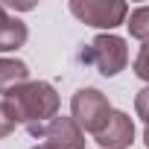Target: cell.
Instances as JSON below:
<instances>
[{"label": "cell", "mask_w": 149, "mask_h": 149, "mask_svg": "<svg viewBox=\"0 0 149 149\" xmlns=\"http://www.w3.org/2000/svg\"><path fill=\"white\" fill-rule=\"evenodd\" d=\"M6 102L15 111L18 123L26 126L29 134L41 132L58 114V94H56V88L50 82H26V85L9 91L6 94Z\"/></svg>", "instance_id": "obj_1"}, {"label": "cell", "mask_w": 149, "mask_h": 149, "mask_svg": "<svg viewBox=\"0 0 149 149\" xmlns=\"http://www.w3.org/2000/svg\"><path fill=\"white\" fill-rule=\"evenodd\" d=\"M79 58L91 67H97L102 76H117V73L126 67L129 61V50H126V41L120 35H97L82 53Z\"/></svg>", "instance_id": "obj_2"}, {"label": "cell", "mask_w": 149, "mask_h": 149, "mask_svg": "<svg viewBox=\"0 0 149 149\" xmlns=\"http://www.w3.org/2000/svg\"><path fill=\"white\" fill-rule=\"evenodd\" d=\"M70 114H73V120H76V126L82 132L100 134L102 126L111 117V105H108V100H105L102 91H97V88H79L76 94H73V100H70Z\"/></svg>", "instance_id": "obj_3"}, {"label": "cell", "mask_w": 149, "mask_h": 149, "mask_svg": "<svg viewBox=\"0 0 149 149\" xmlns=\"http://www.w3.org/2000/svg\"><path fill=\"white\" fill-rule=\"evenodd\" d=\"M70 12L97 29H114L129 18V6L123 0H70Z\"/></svg>", "instance_id": "obj_4"}, {"label": "cell", "mask_w": 149, "mask_h": 149, "mask_svg": "<svg viewBox=\"0 0 149 149\" xmlns=\"http://www.w3.org/2000/svg\"><path fill=\"white\" fill-rule=\"evenodd\" d=\"M32 137L44 140V149H85V132L73 117H56Z\"/></svg>", "instance_id": "obj_5"}, {"label": "cell", "mask_w": 149, "mask_h": 149, "mask_svg": "<svg viewBox=\"0 0 149 149\" xmlns=\"http://www.w3.org/2000/svg\"><path fill=\"white\" fill-rule=\"evenodd\" d=\"M97 143L102 149H126L132 140H134V126H132V117L123 114V111H111L108 123L102 126L100 134H94Z\"/></svg>", "instance_id": "obj_6"}, {"label": "cell", "mask_w": 149, "mask_h": 149, "mask_svg": "<svg viewBox=\"0 0 149 149\" xmlns=\"http://www.w3.org/2000/svg\"><path fill=\"white\" fill-rule=\"evenodd\" d=\"M26 24H21L18 18L6 15V9L0 6V53H9L26 44Z\"/></svg>", "instance_id": "obj_7"}, {"label": "cell", "mask_w": 149, "mask_h": 149, "mask_svg": "<svg viewBox=\"0 0 149 149\" xmlns=\"http://www.w3.org/2000/svg\"><path fill=\"white\" fill-rule=\"evenodd\" d=\"M29 82V67L18 58H0V94H9Z\"/></svg>", "instance_id": "obj_8"}, {"label": "cell", "mask_w": 149, "mask_h": 149, "mask_svg": "<svg viewBox=\"0 0 149 149\" xmlns=\"http://www.w3.org/2000/svg\"><path fill=\"white\" fill-rule=\"evenodd\" d=\"M126 26H129L132 38L149 44V6H137V9H132L129 18H126Z\"/></svg>", "instance_id": "obj_9"}, {"label": "cell", "mask_w": 149, "mask_h": 149, "mask_svg": "<svg viewBox=\"0 0 149 149\" xmlns=\"http://www.w3.org/2000/svg\"><path fill=\"white\" fill-rule=\"evenodd\" d=\"M15 126H18V117H15V111L9 108V102L3 100V102H0V137H9V134L15 132Z\"/></svg>", "instance_id": "obj_10"}, {"label": "cell", "mask_w": 149, "mask_h": 149, "mask_svg": "<svg viewBox=\"0 0 149 149\" xmlns=\"http://www.w3.org/2000/svg\"><path fill=\"white\" fill-rule=\"evenodd\" d=\"M134 73H137L140 79L149 82V44L140 47V53H137V58H134Z\"/></svg>", "instance_id": "obj_11"}, {"label": "cell", "mask_w": 149, "mask_h": 149, "mask_svg": "<svg viewBox=\"0 0 149 149\" xmlns=\"http://www.w3.org/2000/svg\"><path fill=\"white\" fill-rule=\"evenodd\" d=\"M134 108H137V117H143V120H146V126H149V88H143V91L137 94Z\"/></svg>", "instance_id": "obj_12"}, {"label": "cell", "mask_w": 149, "mask_h": 149, "mask_svg": "<svg viewBox=\"0 0 149 149\" xmlns=\"http://www.w3.org/2000/svg\"><path fill=\"white\" fill-rule=\"evenodd\" d=\"M143 143L149 146V126H146V132H143Z\"/></svg>", "instance_id": "obj_13"}, {"label": "cell", "mask_w": 149, "mask_h": 149, "mask_svg": "<svg viewBox=\"0 0 149 149\" xmlns=\"http://www.w3.org/2000/svg\"><path fill=\"white\" fill-rule=\"evenodd\" d=\"M32 149H44V146H32Z\"/></svg>", "instance_id": "obj_14"}]
</instances>
